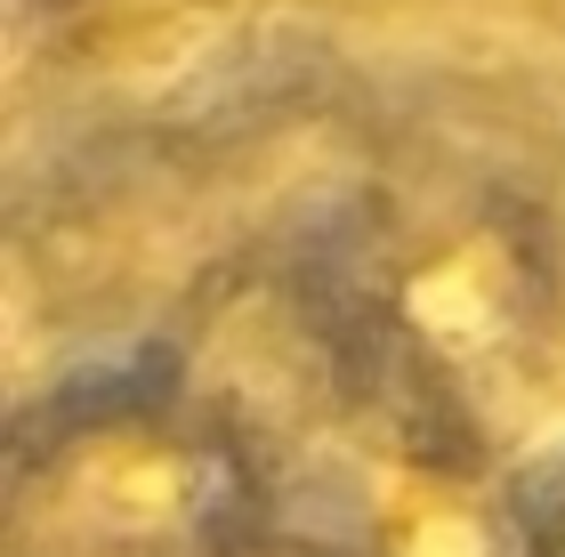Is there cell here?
I'll use <instances>...</instances> for the list:
<instances>
[{"label":"cell","mask_w":565,"mask_h":557,"mask_svg":"<svg viewBox=\"0 0 565 557\" xmlns=\"http://www.w3.org/2000/svg\"><path fill=\"white\" fill-rule=\"evenodd\" d=\"M364 413L493 452V420L542 388L565 332L557 211L501 170H428L348 211L323 267Z\"/></svg>","instance_id":"1"},{"label":"cell","mask_w":565,"mask_h":557,"mask_svg":"<svg viewBox=\"0 0 565 557\" xmlns=\"http://www.w3.org/2000/svg\"><path fill=\"white\" fill-rule=\"evenodd\" d=\"M282 517V452L194 364L73 372L0 461V557H235Z\"/></svg>","instance_id":"2"},{"label":"cell","mask_w":565,"mask_h":557,"mask_svg":"<svg viewBox=\"0 0 565 557\" xmlns=\"http://www.w3.org/2000/svg\"><path fill=\"white\" fill-rule=\"evenodd\" d=\"M501 510H509V557H565V437L501 469Z\"/></svg>","instance_id":"3"},{"label":"cell","mask_w":565,"mask_h":557,"mask_svg":"<svg viewBox=\"0 0 565 557\" xmlns=\"http://www.w3.org/2000/svg\"><path fill=\"white\" fill-rule=\"evenodd\" d=\"M235 557H348V542H331L323 525H299V517H282V525H267L259 542H243Z\"/></svg>","instance_id":"4"}]
</instances>
